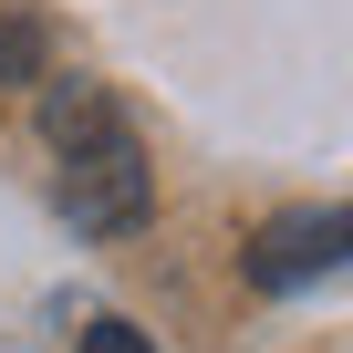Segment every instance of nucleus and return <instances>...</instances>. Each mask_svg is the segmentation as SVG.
Masks as SVG:
<instances>
[{"mask_svg":"<svg viewBox=\"0 0 353 353\" xmlns=\"http://www.w3.org/2000/svg\"><path fill=\"white\" fill-rule=\"evenodd\" d=\"M42 135L63 156V219L83 239H125L156 198V166H145L135 125L114 114V94L83 73H42Z\"/></svg>","mask_w":353,"mask_h":353,"instance_id":"f257e3e1","label":"nucleus"},{"mask_svg":"<svg viewBox=\"0 0 353 353\" xmlns=\"http://www.w3.org/2000/svg\"><path fill=\"white\" fill-rule=\"evenodd\" d=\"M343 260H353V208H281L250 239V281L260 291H301V281H322Z\"/></svg>","mask_w":353,"mask_h":353,"instance_id":"f03ea898","label":"nucleus"},{"mask_svg":"<svg viewBox=\"0 0 353 353\" xmlns=\"http://www.w3.org/2000/svg\"><path fill=\"white\" fill-rule=\"evenodd\" d=\"M0 83H42V32L21 11H0Z\"/></svg>","mask_w":353,"mask_h":353,"instance_id":"7ed1b4c3","label":"nucleus"},{"mask_svg":"<svg viewBox=\"0 0 353 353\" xmlns=\"http://www.w3.org/2000/svg\"><path fill=\"white\" fill-rule=\"evenodd\" d=\"M83 353H156V343H145L135 322H94V332H83Z\"/></svg>","mask_w":353,"mask_h":353,"instance_id":"20e7f679","label":"nucleus"}]
</instances>
